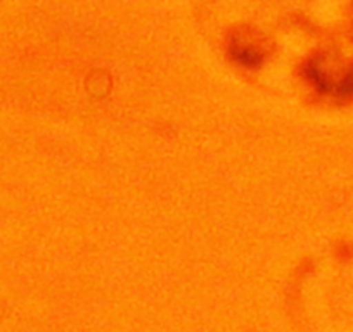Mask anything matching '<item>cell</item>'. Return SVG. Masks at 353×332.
Listing matches in <instances>:
<instances>
[{"mask_svg": "<svg viewBox=\"0 0 353 332\" xmlns=\"http://www.w3.org/2000/svg\"><path fill=\"white\" fill-rule=\"evenodd\" d=\"M230 54L244 68H258L265 59V42L251 28H239L230 40Z\"/></svg>", "mask_w": 353, "mask_h": 332, "instance_id": "cell-1", "label": "cell"}]
</instances>
